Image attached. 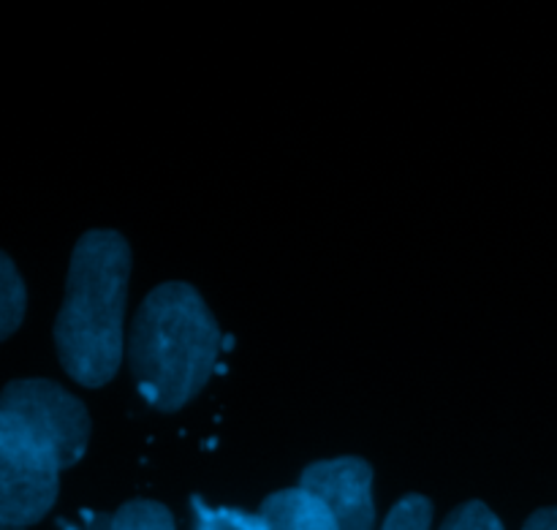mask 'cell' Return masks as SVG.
<instances>
[{"label":"cell","mask_w":557,"mask_h":530,"mask_svg":"<svg viewBox=\"0 0 557 530\" xmlns=\"http://www.w3.org/2000/svg\"><path fill=\"white\" fill-rule=\"evenodd\" d=\"M131 248L117 232L92 229L71 254L54 346L65 373L82 386L109 384L125 354V297Z\"/></svg>","instance_id":"6da1fadb"},{"label":"cell","mask_w":557,"mask_h":530,"mask_svg":"<svg viewBox=\"0 0 557 530\" xmlns=\"http://www.w3.org/2000/svg\"><path fill=\"white\" fill-rule=\"evenodd\" d=\"M221 332L201 294L188 283H163L147 294L131 326L128 362L141 397L177 411L215 373Z\"/></svg>","instance_id":"7a4b0ae2"},{"label":"cell","mask_w":557,"mask_h":530,"mask_svg":"<svg viewBox=\"0 0 557 530\" xmlns=\"http://www.w3.org/2000/svg\"><path fill=\"white\" fill-rule=\"evenodd\" d=\"M58 452L30 424L0 408V520L27 528L58 501Z\"/></svg>","instance_id":"3957f363"},{"label":"cell","mask_w":557,"mask_h":530,"mask_svg":"<svg viewBox=\"0 0 557 530\" xmlns=\"http://www.w3.org/2000/svg\"><path fill=\"white\" fill-rule=\"evenodd\" d=\"M0 408L30 424L52 444L63 468L85 457L90 441V414L79 397L47 379L11 381L0 392Z\"/></svg>","instance_id":"277c9868"},{"label":"cell","mask_w":557,"mask_h":530,"mask_svg":"<svg viewBox=\"0 0 557 530\" xmlns=\"http://www.w3.org/2000/svg\"><path fill=\"white\" fill-rule=\"evenodd\" d=\"M299 488L313 493L335 517L337 530H373V468L362 457H335L308 466Z\"/></svg>","instance_id":"5b68a950"},{"label":"cell","mask_w":557,"mask_h":530,"mask_svg":"<svg viewBox=\"0 0 557 530\" xmlns=\"http://www.w3.org/2000/svg\"><path fill=\"white\" fill-rule=\"evenodd\" d=\"M259 515L267 530H337L330 509L302 488L272 493L261 504Z\"/></svg>","instance_id":"8992f818"},{"label":"cell","mask_w":557,"mask_h":530,"mask_svg":"<svg viewBox=\"0 0 557 530\" xmlns=\"http://www.w3.org/2000/svg\"><path fill=\"white\" fill-rule=\"evenodd\" d=\"M27 310V288L9 254L0 250V343L22 326Z\"/></svg>","instance_id":"52a82bcc"},{"label":"cell","mask_w":557,"mask_h":530,"mask_svg":"<svg viewBox=\"0 0 557 530\" xmlns=\"http://www.w3.org/2000/svg\"><path fill=\"white\" fill-rule=\"evenodd\" d=\"M194 506V530H267L261 515H250L243 509H226V506H207L205 501L196 495L190 501Z\"/></svg>","instance_id":"ba28073f"},{"label":"cell","mask_w":557,"mask_h":530,"mask_svg":"<svg viewBox=\"0 0 557 530\" xmlns=\"http://www.w3.org/2000/svg\"><path fill=\"white\" fill-rule=\"evenodd\" d=\"M112 530H174V520L158 501H131L112 515Z\"/></svg>","instance_id":"9c48e42d"},{"label":"cell","mask_w":557,"mask_h":530,"mask_svg":"<svg viewBox=\"0 0 557 530\" xmlns=\"http://www.w3.org/2000/svg\"><path fill=\"white\" fill-rule=\"evenodd\" d=\"M430 522H433V504L424 495H406L397 501L381 530H430Z\"/></svg>","instance_id":"30bf717a"},{"label":"cell","mask_w":557,"mask_h":530,"mask_svg":"<svg viewBox=\"0 0 557 530\" xmlns=\"http://www.w3.org/2000/svg\"><path fill=\"white\" fill-rule=\"evenodd\" d=\"M441 530H504V522L487 506L471 501V504H462L460 509L451 511Z\"/></svg>","instance_id":"8fae6325"},{"label":"cell","mask_w":557,"mask_h":530,"mask_svg":"<svg viewBox=\"0 0 557 530\" xmlns=\"http://www.w3.org/2000/svg\"><path fill=\"white\" fill-rule=\"evenodd\" d=\"M522 530H557V509L536 511Z\"/></svg>","instance_id":"7c38bea8"},{"label":"cell","mask_w":557,"mask_h":530,"mask_svg":"<svg viewBox=\"0 0 557 530\" xmlns=\"http://www.w3.org/2000/svg\"><path fill=\"white\" fill-rule=\"evenodd\" d=\"M85 530H112V517L107 515H96L90 520V526H87Z\"/></svg>","instance_id":"4fadbf2b"},{"label":"cell","mask_w":557,"mask_h":530,"mask_svg":"<svg viewBox=\"0 0 557 530\" xmlns=\"http://www.w3.org/2000/svg\"><path fill=\"white\" fill-rule=\"evenodd\" d=\"M0 530H25V528H20V526H11V522H3V520H0Z\"/></svg>","instance_id":"5bb4252c"}]
</instances>
